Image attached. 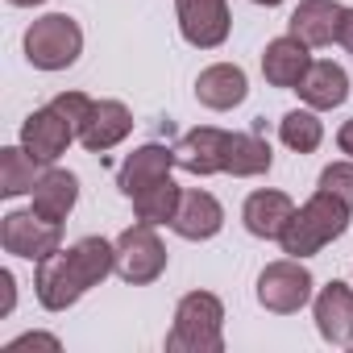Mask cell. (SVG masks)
Segmentation results:
<instances>
[{
	"label": "cell",
	"instance_id": "cell-21",
	"mask_svg": "<svg viewBox=\"0 0 353 353\" xmlns=\"http://www.w3.org/2000/svg\"><path fill=\"white\" fill-rule=\"evenodd\" d=\"M270 166H274V154L258 133H229V141H225V174H233V179H258V174H266Z\"/></svg>",
	"mask_w": 353,
	"mask_h": 353
},
{
	"label": "cell",
	"instance_id": "cell-1",
	"mask_svg": "<svg viewBox=\"0 0 353 353\" xmlns=\"http://www.w3.org/2000/svg\"><path fill=\"white\" fill-rule=\"evenodd\" d=\"M349 212H353L349 204H341L332 192L316 188V196H312L303 208H295V216L287 221V229H283V237H279L283 254H287V258H312V254H320L328 241L345 237Z\"/></svg>",
	"mask_w": 353,
	"mask_h": 353
},
{
	"label": "cell",
	"instance_id": "cell-14",
	"mask_svg": "<svg viewBox=\"0 0 353 353\" xmlns=\"http://www.w3.org/2000/svg\"><path fill=\"white\" fill-rule=\"evenodd\" d=\"M170 229L179 233L183 241H208V237H216L225 229V208H221V200L212 192L192 188V192H183L179 212H174Z\"/></svg>",
	"mask_w": 353,
	"mask_h": 353
},
{
	"label": "cell",
	"instance_id": "cell-16",
	"mask_svg": "<svg viewBox=\"0 0 353 353\" xmlns=\"http://www.w3.org/2000/svg\"><path fill=\"white\" fill-rule=\"evenodd\" d=\"M295 216V204L287 192H274V188H262V192H250L245 204H241V221L254 237L262 241H279L287 221Z\"/></svg>",
	"mask_w": 353,
	"mask_h": 353
},
{
	"label": "cell",
	"instance_id": "cell-28",
	"mask_svg": "<svg viewBox=\"0 0 353 353\" xmlns=\"http://www.w3.org/2000/svg\"><path fill=\"white\" fill-rule=\"evenodd\" d=\"M0 291H5V303H0V316H9L13 303H17V279L9 270H0Z\"/></svg>",
	"mask_w": 353,
	"mask_h": 353
},
{
	"label": "cell",
	"instance_id": "cell-13",
	"mask_svg": "<svg viewBox=\"0 0 353 353\" xmlns=\"http://www.w3.org/2000/svg\"><path fill=\"white\" fill-rule=\"evenodd\" d=\"M225 141H229V129L200 125L174 141V162L188 174H221L225 170Z\"/></svg>",
	"mask_w": 353,
	"mask_h": 353
},
{
	"label": "cell",
	"instance_id": "cell-3",
	"mask_svg": "<svg viewBox=\"0 0 353 353\" xmlns=\"http://www.w3.org/2000/svg\"><path fill=\"white\" fill-rule=\"evenodd\" d=\"M83 54V30L67 13H46L26 30V59L38 71H67Z\"/></svg>",
	"mask_w": 353,
	"mask_h": 353
},
{
	"label": "cell",
	"instance_id": "cell-24",
	"mask_svg": "<svg viewBox=\"0 0 353 353\" xmlns=\"http://www.w3.org/2000/svg\"><path fill=\"white\" fill-rule=\"evenodd\" d=\"M179 200H183V188L170 179H158V183H150L145 192H137L133 196V212H137V221H145V225H170L174 221V212H179Z\"/></svg>",
	"mask_w": 353,
	"mask_h": 353
},
{
	"label": "cell",
	"instance_id": "cell-11",
	"mask_svg": "<svg viewBox=\"0 0 353 353\" xmlns=\"http://www.w3.org/2000/svg\"><path fill=\"white\" fill-rule=\"evenodd\" d=\"M312 316L328 345H353V287L349 283L332 279L328 287H320V295L312 299Z\"/></svg>",
	"mask_w": 353,
	"mask_h": 353
},
{
	"label": "cell",
	"instance_id": "cell-4",
	"mask_svg": "<svg viewBox=\"0 0 353 353\" xmlns=\"http://www.w3.org/2000/svg\"><path fill=\"white\" fill-rule=\"evenodd\" d=\"M312 287L316 279L303 266V258H279L258 274V303L274 316H295L312 303Z\"/></svg>",
	"mask_w": 353,
	"mask_h": 353
},
{
	"label": "cell",
	"instance_id": "cell-2",
	"mask_svg": "<svg viewBox=\"0 0 353 353\" xmlns=\"http://www.w3.org/2000/svg\"><path fill=\"white\" fill-rule=\"evenodd\" d=\"M225 349V303L212 291H192L174 307L166 353H221Z\"/></svg>",
	"mask_w": 353,
	"mask_h": 353
},
{
	"label": "cell",
	"instance_id": "cell-25",
	"mask_svg": "<svg viewBox=\"0 0 353 353\" xmlns=\"http://www.w3.org/2000/svg\"><path fill=\"white\" fill-rule=\"evenodd\" d=\"M279 137H283L287 150L312 154V150H320V141H324V121L316 117V108H291V112L279 121Z\"/></svg>",
	"mask_w": 353,
	"mask_h": 353
},
{
	"label": "cell",
	"instance_id": "cell-20",
	"mask_svg": "<svg viewBox=\"0 0 353 353\" xmlns=\"http://www.w3.org/2000/svg\"><path fill=\"white\" fill-rule=\"evenodd\" d=\"M34 196V212L38 216H46V221H67L71 216V208H75V200H79V179L71 170H63V166H46L42 170V179H38V188L30 192Z\"/></svg>",
	"mask_w": 353,
	"mask_h": 353
},
{
	"label": "cell",
	"instance_id": "cell-33",
	"mask_svg": "<svg viewBox=\"0 0 353 353\" xmlns=\"http://www.w3.org/2000/svg\"><path fill=\"white\" fill-rule=\"evenodd\" d=\"M254 5H266V9H274V5H283V0H254Z\"/></svg>",
	"mask_w": 353,
	"mask_h": 353
},
{
	"label": "cell",
	"instance_id": "cell-9",
	"mask_svg": "<svg viewBox=\"0 0 353 353\" xmlns=\"http://www.w3.org/2000/svg\"><path fill=\"white\" fill-rule=\"evenodd\" d=\"M83 291H88V287L79 283V274H75L67 250H54L50 258L38 262V270H34V295H38V303H42L46 312H67V307H75V303L83 299Z\"/></svg>",
	"mask_w": 353,
	"mask_h": 353
},
{
	"label": "cell",
	"instance_id": "cell-29",
	"mask_svg": "<svg viewBox=\"0 0 353 353\" xmlns=\"http://www.w3.org/2000/svg\"><path fill=\"white\" fill-rule=\"evenodd\" d=\"M26 345H46V349H59V336H46V332H26V336H17L9 349H26Z\"/></svg>",
	"mask_w": 353,
	"mask_h": 353
},
{
	"label": "cell",
	"instance_id": "cell-18",
	"mask_svg": "<svg viewBox=\"0 0 353 353\" xmlns=\"http://www.w3.org/2000/svg\"><path fill=\"white\" fill-rule=\"evenodd\" d=\"M341 13H345V5H336V0H299L287 21V34H295L303 46H332Z\"/></svg>",
	"mask_w": 353,
	"mask_h": 353
},
{
	"label": "cell",
	"instance_id": "cell-12",
	"mask_svg": "<svg viewBox=\"0 0 353 353\" xmlns=\"http://www.w3.org/2000/svg\"><path fill=\"white\" fill-rule=\"evenodd\" d=\"M307 50H312V46H303L295 34H283V38L266 42V50H262V75H266V83H270V88L295 92V88L303 83L307 67L316 63Z\"/></svg>",
	"mask_w": 353,
	"mask_h": 353
},
{
	"label": "cell",
	"instance_id": "cell-26",
	"mask_svg": "<svg viewBox=\"0 0 353 353\" xmlns=\"http://www.w3.org/2000/svg\"><path fill=\"white\" fill-rule=\"evenodd\" d=\"M320 188L332 192L341 204L353 208V158H345V162H328V166L320 170Z\"/></svg>",
	"mask_w": 353,
	"mask_h": 353
},
{
	"label": "cell",
	"instance_id": "cell-27",
	"mask_svg": "<svg viewBox=\"0 0 353 353\" xmlns=\"http://www.w3.org/2000/svg\"><path fill=\"white\" fill-rule=\"evenodd\" d=\"M50 104H54V108L71 121V129L79 133V129L88 125V117H92V104H96V100H92V96H83V92H59Z\"/></svg>",
	"mask_w": 353,
	"mask_h": 353
},
{
	"label": "cell",
	"instance_id": "cell-10",
	"mask_svg": "<svg viewBox=\"0 0 353 353\" xmlns=\"http://www.w3.org/2000/svg\"><path fill=\"white\" fill-rule=\"evenodd\" d=\"M170 166H179V162H174V145L145 141V145H137L133 154H125V162H121V170H117V188H121V196L133 200V196L145 192L150 183L166 179Z\"/></svg>",
	"mask_w": 353,
	"mask_h": 353
},
{
	"label": "cell",
	"instance_id": "cell-31",
	"mask_svg": "<svg viewBox=\"0 0 353 353\" xmlns=\"http://www.w3.org/2000/svg\"><path fill=\"white\" fill-rule=\"evenodd\" d=\"M336 150H341L345 158H353V117H349V121L336 129Z\"/></svg>",
	"mask_w": 353,
	"mask_h": 353
},
{
	"label": "cell",
	"instance_id": "cell-32",
	"mask_svg": "<svg viewBox=\"0 0 353 353\" xmlns=\"http://www.w3.org/2000/svg\"><path fill=\"white\" fill-rule=\"evenodd\" d=\"M9 5H17V9H34V5H46V0H9Z\"/></svg>",
	"mask_w": 353,
	"mask_h": 353
},
{
	"label": "cell",
	"instance_id": "cell-15",
	"mask_svg": "<svg viewBox=\"0 0 353 353\" xmlns=\"http://www.w3.org/2000/svg\"><path fill=\"white\" fill-rule=\"evenodd\" d=\"M250 96V79L237 63H212L196 75V100L212 112H229Z\"/></svg>",
	"mask_w": 353,
	"mask_h": 353
},
{
	"label": "cell",
	"instance_id": "cell-7",
	"mask_svg": "<svg viewBox=\"0 0 353 353\" xmlns=\"http://www.w3.org/2000/svg\"><path fill=\"white\" fill-rule=\"evenodd\" d=\"M174 17H179V34L196 50H216L225 46L233 17H229V0H174Z\"/></svg>",
	"mask_w": 353,
	"mask_h": 353
},
{
	"label": "cell",
	"instance_id": "cell-19",
	"mask_svg": "<svg viewBox=\"0 0 353 353\" xmlns=\"http://www.w3.org/2000/svg\"><path fill=\"white\" fill-rule=\"evenodd\" d=\"M295 92H299V100H303L307 108L328 112V108H341V104L349 100V75H345L341 63H332V59H316Z\"/></svg>",
	"mask_w": 353,
	"mask_h": 353
},
{
	"label": "cell",
	"instance_id": "cell-23",
	"mask_svg": "<svg viewBox=\"0 0 353 353\" xmlns=\"http://www.w3.org/2000/svg\"><path fill=\"white\" fill-rule=\"evenodd\" d=\"M38 166H42V162H38L26 145H5V150H0V196H5V200H17V196L34 192L38 179H42Z\"/></svg>",
	"mask_w": 353,
	"mask_h": 353
},
{
	"label": "cell",
	"instance_id": "cell-17",
	"mask_svg": "<svg viewBox=\"0 0 353 353\" xmlns=\"http://www.w3.org/2000/svg\"><path fill=\"white\" fill-rule=\"evenodd\" d=\"M129 133H133V112H129L121 100H96L88 125L79 129V141H83V150L104 154V150L121 145Z\"/></svg>",
	"mask_w": 353,
	"mask_h": 353
},
{
	"label": "cell",
	"instance_id": "cell-30",
	"mask_svg": "<svg viewBox=\"0 0 353 353\" xmlns=\"http://www.w3.org/2000/svg\"><path fill=\"white\" fill-rule=\"evenodd\" d=\"M336 42L353 54V9H345L341 13V26H336Z\"/></svg>",
	"mask_w": 353,
	"mask_h": 353
},
{
	"label": "cell",
	"instance_id": "cell-8",
	"mask_svg": "<svg viewBox=\"0 0 353 353\" xmlns=\"http://www.w3.org/2000/svg\"><path fill=\"white\" fill-rule=\"evenodd\" d=\"M71 141H79V133L71 129V121H67L54 104L34 108V112L26 117V125H21V145H26L42 166H54V162L67 154Z\"/></svg>",
	"mask_w": 353,
	"mask_h": 353
},
{
	"label": "cell",
	"instance_id": "cell-5",
	"mask_svg": "<svg viewBox=\"0 0 353 353\" xmlns=\"http://www.w3.org/2000/svg\"><path fill=\"white\" fill-rule=\"evenodd\" d=\"M0 245H5V254H13V258L42 262L54 250H63V225L38 216L34 208L5 212V216H0Z\"/></svg>",
	"mask_w": 353,
	"mask_h": 353
},
{
	"label": "cell",
	"instance_id": "cell-22",
	"mask_svg": "<svg viewBox=\"0 0 353 353\" xmlns=\"http://www.w3.org/2000/svg\"><path fill=\"white\" fill-rule=\"evenodd\" d=\"M71 266H75V274H79V283L92 291V287H100L112 270H117V241H104V237H79L71 250Z\"/></svg>",
	"mask_w": 353,
	"mask_h": 353
},
{
	"label": "cell",
	"instance_id": "cell-6",
	"mask_svg": "<svg viewBox=\"0 0 353 353\" xmlns=\"http://www.w3.org/2000/svg\"><path fill=\"white\" fill-rule=\"evenodd\" d=\"M166 270V245L158 241L154 225L137 221L133 229H125L117 237V274L129 283V287H145V283H158Z\"/></svg>",
	"mask_w": 353,
	"mask_h": 353
}]
</instances>
